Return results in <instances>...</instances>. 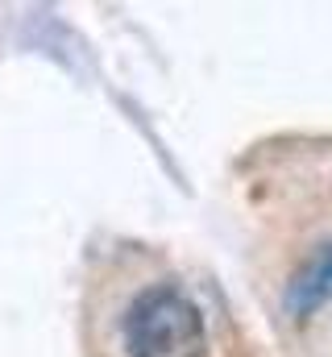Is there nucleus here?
Returning <instances> with one entry per match:
<instances>
[{"instance_id": "1", "label": "nucleus", "mask_w": 332, "mask_h": 357, "mask_svg": "<svg viewBox=\"0 0 332 357\" xmlns=\"http://www.w3.org/2000/svg\"><path fill=\"white\" fill-rule=\"evenodd\" d=\"M129 357H208V337L199 307L170 282L146 287L125 312Z\"/></svg>"}, {"instance_id": "2", "label": "nucleus", "mask_w": 332, "mask_h": 357, "mask_svg": "<svg viewBox=\"0 0 332 357\" xmlns=\"http://www.w3.org/2000/svg\"><path fill=\"white\" fill-rule=\"evenodd\" d=\"M324 303H332V241H324L303 266L299 274L291 278V287H287V307H291V316H312V312H320Z\"/></svg>"}]
</instances>
